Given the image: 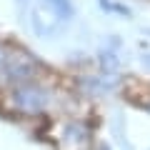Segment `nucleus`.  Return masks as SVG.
Instances as JSON below:
<instances>
[{
	"instance_id": "f257e3e1",
	"label": "nucleus",
	"mask_w": 150,
	"mask_h": 150,
	"mask_svg": "<svg viewBox=\"0 0 150 150\" xmlns=\"http://www.w3.org/2000/svg\"><path fill=\"white\" fill-rule=\"evenodd\" d=\"M8 108L18 115H25V118H43L50 115L58 105V90H55L50 83L43 80H30L23 83V85L8 88Z\"/></svg>"
},
{
	"instance_id": "39448f33",
	"label": "nucleus",
	"mask_w": 150,
	"mask_h": 150,
	"mask_svg": "<svg viewBox=\"0 0 150 150\" xmlns=\"http://www.w3.org/2000/svg\"><path fill=\"white\" fill-rule=\"evenodd\" d=\"M8 53H10V50H8L5 45H0V78H3V70H5V60H8Z\"/></svg>"
},
{
	"instance_id": "7ed1b4c3",
	"label": "nucleus",
	"mask_w": 150,
	"mask_h": 150,
	"mask_svg": "<svg viewBox=\"0 0 150 150\" xmlns=\"http://www.w3.org/2000/svg\"><path fill=\"white\" fill-rule=\"evenodd\" d=\"M55 143L60 145L63 150H85L88 143H90V130L85 128L83 120H73V118H65L55 123Z\"/></svg>"
},
{
	"instance_id": "f03ea898",
	"label": "nucleus",
	"mask_w": 150,
	"mask_h": 150,
	"mask_svg": "<svg viewBox=\"0 0 150 150\" xmlns=\"http://www.w3.org/2000/svg\"><path fill=\"white\" fill-rule=\"evenodd\" d=\"M40 70H43V65L38 63L33 55L20 53V50H10L8 60H5L3 78H0V85L3 88H15V85H23V83L38 80Z\"/></svg>"
},
{
	"instance_id": "20e7f679",
	"label": "nucleus",
	"mask_w": 150,
	"mask_h": 150,
	"mask_svg": "<svg viewBox=\"0 0 150 150\" xmlns=\"http://www.w3.org/2000/svg\"><path fill=\"white\" fill-rule=\"evenodd\" d=\"M48 10L53 13L58 20H70L73 18V5H70V0H43Z\"/></svg>"
},
{
	"instance_id": "423d86ee",
	"label": "nucleus",
	"mask_w": 150,
	"mask_h": 150,
	"mask_svg": "<svg viewBox=\"0 0 150 150\" xmlns=\"http://www.w3.org/2000/svg\"><path fill=\"white\" fill-rule=\"evenodd\" d=\"M95 150H110V148H108V145H98Z\"/></svg>"
}]
</instances>
